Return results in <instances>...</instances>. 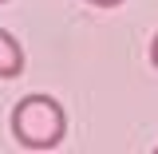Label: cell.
I'll use <instances>...</instances> for the list:
<instances>
[{
  "mask_svg": "<svg viewBox=\"0 0 158 154\" xmlns=\"http://www.w3.org/2000/svg\"><path fill=\"white\" fill-rule=\"evenodd\" d=\"M0 4H4V0H0Z\"/></svg>",
  "mask_w": 158,
  "mask_h": 154,
  "instance_id": "5b68a950",
  "label": "cell"
},
{
  "mask_svg": "<svg viewBox=\"0 0 158 154\" xmlns=\"http://www.w3.org/2000/svg\"><path fill=\"white\" fill-rule=\"evenodd\" d=\"M24 71V48L12 32L0 28V79H16Z\"/></svg>",
  "mask_w": 158,
  "mask_h": 154,
  "instance_id": "7a4b0ae2",
  "label": "cell"
},
{
  "mask_svg": "<svg viewBox=\"0 0 158 154\" xmlns=\"http://www.w3.org/2000/svg\"><path fill=\"white\" fill-rule=\"evenodd\" d=\"M150 63H154V71H158V36L150 40Z\"/></svg>",
  "mask_w": 158,
  "mask_h": 154,
  "instance_id": "277c9868",
  "label": "cell"
},
{
  "mask_svg": "<svg viewBox=\"0 0 158 154\" xmlns=\"http://www.w3.org/2000/svg\"><path fill=\"white\" fill-rule=\"evenodd\" d=\"M67 135V115L52 95H24L12 107V138L24 150H56Z\"/></svg>",
  "mask_w": 158,
  "mask_h": 154,
  "instance_id": "6da1fadb",
  "label": "cell"
},
{
  "mask_svg": "<svg viewBox=\"0 0 158 154\" xmlns=\"http://www.w3.org/2000/svg\"><path fill=\"white\" fill-rule=\"evenodd\" d=\"M87 4H95V8H118L123 0H87Z\"/></svg>",
  "mask_w": 158,
  "mask_h": 154,
  "instance_id": "3957f363",
  "label": "cell"
}]
</instances>
